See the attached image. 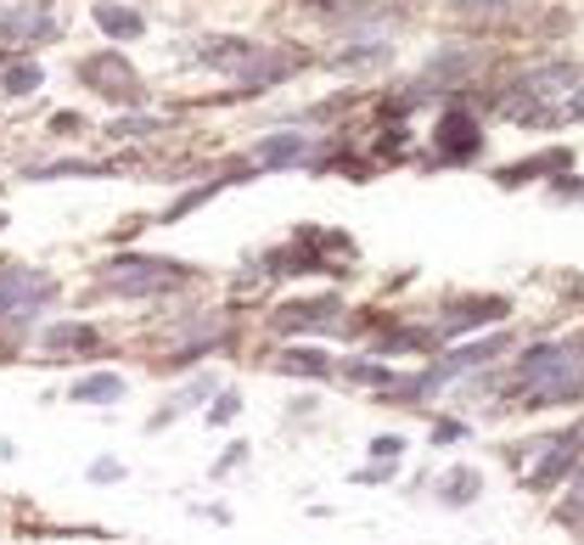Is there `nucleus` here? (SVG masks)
Segmentation results:
<instances>
[{"instance_id": "nucleus-1", "label": "nucleus", "mask_w": 584, "mask_h": 545, "mask_svg": "<svg viewBox=\"0 0 584 545\" xmlns=\"http://www.w3.org/2000/svg\"><path fill=\"white\" fill-rule=\"evenodd\" d=\"M517 394L534 400V405H562L584 394V338L573 343H545L523 360L517 371Z\"/></svg>"}, {"instance_id": "nucleus-2", "label": "nucleus", "mask_w": 584, "mask_h": 545, "mask_svg": "<svg viewBox=\"0 0 584 545\" xmlns=\"http://www.w3.org/2000/svg\"><path fill=\"white\" fill-rule=\"evenodd\" d=\"M573 90H579V68L573 62H550V68H534L506 90V113L523 124H550Z\"/></svg>"}, {"instance_id": "nucleus-3", "label": "nucleus", "mask_w": 584, "mask_h": 545, "mask_svg": "<svg viewBox=\"0 0 584 545\" xmlns=\"http://www.w3.org/2000/svg\"><path fill=\"white\" fill-rule=\"evenodd\" d=\"M56 299V281L46 270H0V327H28L46 304Z\"/></svg>"}, {"instance_id": "nucleus-4", "label": "nucleus", "mask_w": 584, "mask_h": 545, "mask_svg": "<svg viewBox=\"0 0 584 545\" xmlns=\"http://www.w3.org/2000/svg\"><path fill=\"white\" fill-rule=\"evenodd\" d=\"M102 276H107L113 293L141 299V293H164V287H180V281H186V265H175V259H152V253H124V259H113Z\"/></svg>"}, {"instance_id": "nucleus-5", "label": "nucleus", "mask_w": 584, "mask_h": 545, "mask_svg": "<svg viewBox=\"0 0 584 545\" xmlns=\"http://www.w3.org/2000/svg\"><path fill=\"white\" fill-rule=\"evenodd\" d=\"M332 320H343V299H304V304H281L276 309V332H320L332 327Z\"/></svg>"}, {"instance_id": "nucleus-6", "label": "nucleus", "mask_w": 584, "mask_h": 545, "mask_svg": "<svg viewBox=\"0 0 584 545\" xmlns=\"http://www.w3.org/2000/svg\"><path fill=\"white\" fill-rule=\"evenodd\" d=\"M320 152V141L315 136H270V141H258L253 147V157L265 169H292V164H309V157Z\"/></svg>"}, {"instance_id": "nucleus-7", "label": "nucleus", "mask_w": 584, "mask_h": 545, "mask_svg": "<svg viewBox=\"0 0 584 545\" xmlns=\"http://www.w3.org/2000/svg\"><path fill=\"white\" fill-rule=\"evenodd\" d=\"M433 141H439V152H449V157L478 152V118L461 113V107H449V113L433 124Z\"/></svg>"}, {"instance_id": "nucleus-8", "label": "nucleus", "mask_w": 584, "mask_h": 545, "mask_svg": "<svg viewBox=\"0 0 584 545\" xmlns=\"http://www.w3.org/2000/svg\"><path fill=\"white\" fill-rule=\"evenodd\" d=\"M79 79H85V85H107V96H113V102H118V90H124V102L136 96V74H129L124 62H118V51L96 56V62H85V68H79Z\"/></svg>"}, {"instance_id": "nucleus-9", "label": "nucleus", "mask_w": 584, "mask_h": 545, "mask_svg": "<svg viewBox=\"0 0 584 545\" xmlns=\"http://www.w3.org/2000/svg\"><path fill=\"white\" fill-rule=\"evenodd\" d=\"M0 35H12V40H51L56 35V23L40 12V7H0Z\"/></svg>"}, {"instance_id": "nucleus-10", "label": "nucleus", "mask_w": 584, "mask_h": 545, "mask_svg": "<svg viewBox=\"0 0 584 545\" xmlns=\"http://www.w3.org/2000/svg\"><path fill=\"white\" fill-rule=\"evenodd\" d=\"M68 400L74 405H113V400H124V377L118 371H90L68 389Z\"/></svg>"}, {"instance_id": "nucleus-11", "label": "nucleus", "mask_w": 584, "mask_h": 545, "mask_svg": "<svg viewBox=\"0 0 584 545\" xmlns=\"http://www.w3.org/2000/svg\"><path fill=\"white\" fill-rule=\"evenodd\" d=\"M276 371H287V377H332V360L320 355V348H287Z\"/></svg>"}, {"instance_id": "nucleus-12", "label": "nucleus", "mask_w": 584, "mask_h": 545, "mask_svg": "<svg viewBox=\"0 0 584 545\" xmlns=\"http://www.w3.org/2000/svg\"><path fill=\"white\" fill-rule=\"evenodd\" d=\"M478 315H506V304L500 299H483V304H467V309H449L439 327L444 332H467V327H478Z\"/></svg>"}, {"instance_id": "nucleus-13", "label": "nucleus", "mask_w": 584, "mask_h": 545, "mask_svg": "<svg viewBox=\"0 0 584 545\" xmlns=\"http://www.w3.org/2000/svg\"><path fill=\"white\" fill-rule=\"evenodd\" d=\"M439 495H444L449 506H467V500L478 495V472H472V467H456V472H449L444 484H439Z\"/></svg>"}, {"instance_id": "nucleus-14", "label": "nucleus", "mask_w": 584, "mask_h": 545, "mask_svg": "<svg viewBox=\"0 0 584 545\" xmlns=\"http://www.w3.org/2000/svg\"><path fill=\"white\" fill-rule=\"evenodd\" d=\"M96 23H102L107 35H118V40H136L141 35V17L136 12H118V7H96Z\"/></svg>"}, {"instance_id": "nucleus-15", "label": "nucleus", "mask_w": 584, "mask_h": 545, "mask_svg": "<svg viewBox=\"0 0 584 545\" xmlns=\"http://www.w3.org/2000/svg\"><path fill=\"white\" fill-rule=\"evenodd\" d=\"M343 377L371 382V389H394V371H388V366H371V360H343Z\"/></svg>"}, {"instance_id": "nucleus-16", "label": "nucleus", "mask_w": 584, "mask_h": 545, "mask_svg": "<svg viewBox=\"0 0 584 545\" xmlns=\"http://www.w3.org/2000/svg\"><path fill=\"white\" fill-rule=\"evenodd\" d=\"M46 348H96V332L90 327H51Z\"/></svg>"}, {"instance_id": "nucleus-17", "label": "nucleus", "mask_w": 584, "mask_h": 545, "mask_svg": "<svg viewBox=\"0 0 584 545\" xmlns=\"http://www.w3.org/2000/svg\"><path fill=\"white\" fill-rule=\"evenodd\" d=\"M237 410H242V394H237V389H219L214 405H208V422L225 428V422H237Z\"/></svg>"}, {"instance_id": "nucleus-18", "label": "nucleus", "mask_w": 584, "mask_h": 545, "mask_svg": "<svg viewBox=\"0 0 584 545\" xmlns=\"http://www.w3.org/2000/svg\"><path fill=\"white\" fill-rule=\"evenodd\" d=\"M28 90H40V68H35V62L7 68V96H28Z\"/></svg>"}, {"instance_id": "nucleus-19", "label": "nucleus", "mask_w": 584, "mask_h": 545, "mask_svg": "<svg viewBox=\"0 0 584 545\" xmlns=\"http://www.w3.org/2000/svg\"><path fill=\"white\" fill-rule=\"evenodd\" d=\"M399 451H405V439H399V433H388V439H377V444H371V456H377V461H388V467H394V456H399Z\"/></svg>"}, {"instance_id": "nucleus-20", "label": "nucleus", "mask_w": 584, "mask_h": 545, "mask_svg": "<svg viewBox=\"0 0 584 545\" xmlns=\"http://www.w3.org/2000/svg\"><path fill=\"white\" fill-rule=\"evenodd\" d=\"M124 467L118 461H90V484H118Z\"/></svg>"}, {"instance_id": "nucleus-21", "label": "nucleus", "mask_w": 584, "mask_h": 545, "mask_svg": "<svg viewBox=\"0 0 584 545\" xmlns=\"http://www.w3.org/2000/svg\"><path fill=\"white\" fill-rule=\"evenodd\" d=\"M242 461H247V444H231V451L219 456V467H214V472H231V467H242Z\"/></svg>"}, {"instance_id": "nucleus-22", "label": "nucleus", "mask_w": 584, "mask_h": 545, "mask_svg": "<svg viewBox=\"0 0 584 545\" xmlns=\"http://www.w3.org/2000/svg\"><path fill=\"white\" fill-rule=\"evenodd\" d=\"M568 511H573V518H584V484H579V490L568 495Z\"/></svg>"}]
</instances>
